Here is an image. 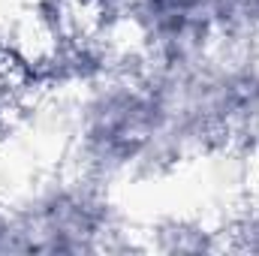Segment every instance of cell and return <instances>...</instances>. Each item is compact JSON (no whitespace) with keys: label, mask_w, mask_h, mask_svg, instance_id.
I'll use <instances>...</instances> for the list:
<instances>
[{"label":"cell","mask_w":259,"mask_h":256,"mask_svg":"<svg viewBox=\"0 0 259 256\" xmlns=\"http://www.w3.org/2000/svg\"><path fill=\"white\" fill-rule=\"evenodd\" d=\"M69 142L75 166L106 184L157 175L205 154L148 61L106 66L81 81Z\"/></svg>","instance_id":"6da1fadb"},{"label":"cell","mask_w":259,"mask_h":256,"mask_svg":"<svg viewBox=\"0 0 259 256\" xmlns=\"http://www.w3.org/2000/svg\"><path fill=\"white\" fill-rule=\"evenodd\" d=\"M115 208L118 205L109 196V184L81 169L42 181L18 205L30 250L52 253L109 250V238L121 232V217Z\"/></svg>","instance_id":"7a4b0ae2"},{"label":"cell","mask_w":259,"mask_h":256,"mask_svg":"<svg viewBox=\"0 0 259 256\" xmlns=\"http://www.w3.org/2000/svg\"><path fill=\"white\" fill-rule=\"evenodd\" d=\"M163 241L157 244L160 250H214L217 241L211 238V232L205 226H193V223H169L166 229H160Z\"/></svg>","instance_id":"3957f363"},{"label":"cell","mask_w":259,"mask_h":256,"mask_svg":"<svg viewBox=\"0 0 259 256\" xmlns=\"http://www.w3.org/2000/svg\"><path fill=\"white\" fill-rule=\"evenodd\" d=\"M15 250H30L27 226L18 208L0 202V253H15Z\"/></svg>","instance_id":"277c9868"}]
</instances>
